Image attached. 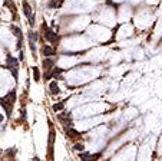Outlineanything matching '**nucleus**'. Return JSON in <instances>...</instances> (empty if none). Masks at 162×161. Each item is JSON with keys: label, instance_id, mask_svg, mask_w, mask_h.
<instances>
[{"label": "nucleus", "instance_id": "f257e3e1", "mask_svg": "<svg viewBox=\"0 0 162 161\" xmlns=\"http://www.w3.org/2000/svg\"><path fill=\"white\" fill-rule=\"evenodd\" d=\"M7 68L12 71V73H13V78L14 79H17V69H19V62H17V59H14L13 56H7Z\"/></svg>", "mask_w": 162, "mask_h": 161}, {"label": "nucleus", "instance_id": "f03ea898", "mask_svg": "<svg viewBox=\"0 0 162 161\" xmlns=\"http://www.w3.org/2000/svg\"><path fill=\"white\" fill-rule=\"evenodd\" d=\"M42 28H43V30H45V32H43L45 37L49 40L50 43H56V42H57V32H53L52 29H47L45 23H43V26H42Z\"/></svg>", "mask_w": 162, "mask_h": 161}, {"label": "nucleus", "instance_id": "7ed1b4c3", "mask_svg": "<svg viewBox=\"0 0 162 161\" xmlns=\"http://www.w3.org/2000/svg\"><path fill=\"white\" fill-rule=\"evenodd\" d=\"M0 105L4 108V111H6V115L10 118V115H12V109H13V105H9V104H7L3 98H0Z\"/></svg>", "mask_w": 162, "mask_h": 161}, {"label": "nucleus", "instance_id": "20e7f679", "mask_svg": "<svg viewBox=\"0 0 162 161\" xmlns=\"http://www.w3.org/2000/svg\"><path fill=\"white\" fill-rule=\"evenodd\" d=\"M53 65H55V61H53L52 58H47V59H45V61H43V66H45L46 71H50V69L53 68Z\"/></svg>", "mask_w": 162, "mask_h": 161}, {"label": "nucleus", "instance_id": "39448f33", "mask_svg": "<svg viewBox=\"0 0 162 161\" xmlns=\"http://www.w3.org/2000/svg\"><path fill=\"white\" fill-rule=\"evenodd\" d=\"M42 52H43L45 56H53L55 53H56V50L53 49V48H50V46H43Z\"/></svg>", "mask_w": 162, "mask_h": 161}, {"label": "nucleus", "instance_id": "423d86ee", "mask_svg": "<svg viewBox=\"0 0 162 161\" xmlns=\"http://www.w3.org/2000/svg\"><path fill=\"white\" fill-rule=\"evenodd\" d=\"M23 13H25L27 17L32 16V7H30V4H29L27 2H23Z\"/></svg>", "mask_w": 162, "mask_h": 161}, {"label": "nucleus", "instance_id": "0eeeda50", "mask_svg": "<svg viewBox=\"0 0 162 161\" xmlns=\"http://www.w3.org/2000/svg\"><path fill=\"white\" fill-rule=\"evenodd\" d=\"M10 30L13 32V35H14L16 37H20V36H22V32H20V29L17 28V26H10Z\"/></svg>", "mask_w": 162, "mask_h": 161}, {"label": "nucleus", "instance_id": "6e6552de", "mask_svg": "<svg viewBox=\"0 0 162 161\" xmlns=\"http://www.w3.org/2000/svg\"><path fill=\"white\" fill-rule=\"evenodd\" d=\"M49 88H50V92H52V93H59V86H57L56 82H52Z\"/></svg>", "mask_w": 162, "mask_h": 161}, {"label": "nucleus", "instance_id": "1a4fd4ad", "mask_svg": "<svg viewBox=\"0 0 162 161\" xmlns=\"http://www.w3.org/2000/svg\"><path fill=\"white\" fill-rule=\"evenodd\" d=\"M66 134H68L70 138H76V137L80 135V134H79L78 131H75V130H66Z\"/></svg>", "mask_w": 162, "mask_h": 161}, {"label": "nucleus", "instance_id": "9d476101", "mask_svg": "<svg viewBox=\"0 0 162 161\" xmlns=\"http://www.w3.org/2000/svg\"><path fill=\"white\" fill-rule=\"evenodd\" d=\"M63 108H65V101H62V102L55 104V105H53V111H60V109H63Z\"/></svg>", "mask_w": 162, "mask_h": 161}, {"label": "nucleus", "instance_id": "9b49d317", "mask_svg": "<svg viewBox=\"0 0 162 161\" xmlns=\"http://www.w3.org/2000/svg\"><path fill=\"white\" fill-rule=\"evenodd\" d=\"M33 73H34V81L39 82V81H40V72H39V69L36 68V66H33Z\"/></svg>", "mask_w": 162, "mask_h": 161}, {"label": "nucleus", "instance_id": "f8f14e48", "mask_svg": "<svg viewBox=\"0 0 162 161\" xmlns=\"http://www.w3.org/2000/svg\"><path fill=\"white\" fill-rule=\"evenodd\" d=\"M73 150H75V151H82V150H83V144H75V145H73Z\"/></svg>", "mask_w": 162, "mask_h": 161}, {"label": "nucleus", "instance_id": "ddd939ff", "mask_svg": "<svg viewBox=\"0 0 162 161\" xmlns=\"http://www.w3.org/2000/svg\"><path fill=\"white\" fill-rule=\"evenodd\" d=\"M27 19H29V25L33 26L34 25V16H30V17H27Z\"/></svg>", "mask_w": 162, "mask_h": 161}, {"label": "nucleus", "instance_id": "4468645a", "mask_svg": "<svg viewBox=\"0 0 162 161\" xmlns=\"http://www.w3.org/2000/svg\"><path fill=\"white\" fill-rule=\"evenodd\" d=\"M20 117H22L23 121H26V109H23V111L20 112Z\"/></svg>", "mask_w": 162, "mask_h": 161}, {"label": "nucleus", "instance_id": "2eb2a0df", "mask_svg": "<svg viewBox=\"0 0 162 161\" xmlns=\"http://www.w3.org/2000/svg\"><path fill=\"white\" fill-rule=\"evenodd\" d=\"M19 59H20V61H23V59H25V53H23V50L20 52V55H19Z\"/></svg>", "mask_w": 162, "mask_h": 161}, {"label": "nucleus", "instance_id": "dca6fc26", "mask_svg": "<svg viewBox=\"0 0 162 161\" xmlns=\"http://www.w3.org/2000/svg\"><path fill=\"white\" fill-rule=\"evenodd\" d=\"M2 121H3V115H0V122H2Z\"/></svg>", "mask_w": 162, "mask_h": 161}]
</instances>
